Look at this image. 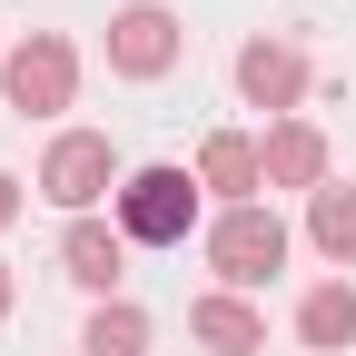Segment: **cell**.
I'll list each match as a JSON object with an SVG mask.
<instances>
[{"label":"cell","mask_w":356,"mask_h":356,"mask_svg":"<svg viewBox=\"0 0 356 356\" xmlns=\"http://www.w3.org/2000/svg\"><path fill=\"white\" fill-rule=\"evenodd\" d=\"M188 228H198V178H188V168H129V188H119V238L178 248Z\"/></svg>","instance_id":"6da1fadb"},{"label":"cell","mask_w":356,"mask_h":356,"mask_svg":"<svg viewBox=\"0 0 356 356\" xmlns=\"http://www.w3.org/2000/svg\"><path fill=\"white\" fill-rule=\"evenodd\" d=\"M208 267L228 277V297H238V287H267V277L287 267V228H277L267 208H228V218L208 228Z\"/></svg>","instance_id":"7a4b0ae2"},{"label":"cell","mask_w":356,"mask_h":356,"mask_svg":"<svg viewBox=\"0 0 356 356\" xmlns=\"http://www.w3.org/2000/svg\"><path fill=\"white\" fill-rule=\"evenodd\" d=\"M0 89H10L20 119H50V109H70V89H79V50H70V40H50V30H30L20 50L0 60Z\"/></svg>","instance_id":"3957f363"},{"label":"cell","mask_w":356,"mask_h":356,"mask_svg":"<svg viewBox=\"0 0 356 356\" xmlns=\"http://www.w3.org/2000/svg\"><path fill=\"white\" fill-rule=\"evenodd\" d=\"M178 50H188V30H178V10H159V0H129L109 20V70H129V79H159Z\"/></svg>","instance_id":"277c9868"},{"label":"cell","mask_w":356,"mask_h":356,"mask_svg":"<svg viewBox=\"0 0 356 356\" xmlns=\"http://www.w3.org/2000/svg\"><path fill=\"white\" fill-rule=\"evenodd\" d=\"M40 188H50V198L79 218L89 198L109 188V139H99V129H70V139H50V159H40Z\"/></svg>","instance_id":"5b68a950"},{"label":"cell","mask_w":356,"mask_h":356,"mask_svg":"<svg viewBox=\"0 0 356 356\" xmlns=\"http://www.w3.org/2000/svg\"><path fill=\"white\" fill-rule=\"evenodd\" d=\"M238 99L248 109H297L307 99V60L287 50V40H248L238 50Z\"/></svg>","instance_id":"8992f818"},{"label":"cell","mask_w":356,"mask_h":356,"mask_svg":"<svg viewBox=\"0 0 356 356\" xmlns=\"http://www.w3.org/2000/svg\"><path fill=\"white\" fill-rule=\"evenodd\" d=\"M198 188H218L228 208H257V188H267V149L238 139V129H218V139L198 149Z\"/></svg>","instance_id":"52a82bcc"},{"label":"cell","mask_w":356,"mask_h":356,"mask_svg":"<svg viewBox=\"0 0 356 356\" xmlns=\"http://www.w3.org/2000/svg\"><path fill=\"white\" fill-rule=\"evenodd\" d=\"M198 346H218V356H257L267 346V327H257V307L248 297H228V287H218V297H198Z\"/></svg>","instance_id":"ba28073f"},{"label":"cell","mask_w":356,"mask_h":356,"mask_svg":"<svg viewBox=\"0 0 356 356\" xmlns=\"http://www.w3.org/2000/svg\"><path fill=\"white\" fill-rule=\"evenodd\" d=\"M267 178H277V188H327V139H317L307 119L267 129Z\"/></svg>","instance_id":"9c48e42d"},{"label":"cell","mask_w":356,"mask_h":356,"mask_svg":"<svg viewBox=\"0 0 356 356\" xmlns=\"http://www.w3.org/2000/svg\"><path fill=\"white\" fill-rule=\"evenodd\" d=\"M119 248H129L119 228H99V218H70V238H60V267H70L79 287H109V277H119Z\"/></svg>","instance_id":"30bf717a"},{"label":"cell","mask_w":356,"mask_h":356,"mask_svg":"<svg viewBox=\"0 0 356 356\" xmlns=\"http://www.w3.org/2000/svg\"><path fill=\"white\" fill-rule=\"evenodd\" d=\"M297 337H307V346H356V287H346V277L317 287V297L297 307Z\"/></svg>","instance_id":"8fae6325"},{"label":"cell","mask_w":356,"mask_h":356,"mask_svg":"<svg viewBox=\"0 0 356 356\" xmlns=\"http://www.w3.org/2000/svg\"><path fill=\"white\" fill-rule=\"evenodd\" d=\"M307 238H317L337 267L356 257V188H317V208H307Z\"/></svg>","instance_id":"7c38bea8"},{"label":"cell","mask_w":356,"mask_h":356,"mask_svg":"<svg viewBox=\"0 0 356 356\" xmlns=\"http://www.w3.org/2000/svg\"><path fill=\"white\" fill-rule=\"evenodd\" d=\"M79 346L89 356H139L149 346V317H139V307H99V317L79 327Z\"/></svg>","instance_id":"4fadbf2b"},{"label":"cell","mask_w":356,"mask_h":356,"mask_svg":"<svg viewBox=\"0 0 356 356\" xmlns=\"http://www.w3.org/2000/svg\"><path fill=\"white\" fill-rule=\"evenodd\" d=\"M10 218H20V178H0V228H10Z\"/></svg>","instance_id":"5bb4252c"},{"label":"cell","mask_w":356,"mask_h":356,"mask_svg":"<svg viewBox=\"0 0 356 356\" xmlns=\"http://www.w3.org/2000/svg\"><path fill=\"white\" fill-rule=\"evenodd\" d=\"M0 317H10V267H0Z\"/></svg>","instance_id":"9a60e30c"},{"label":"cell","mask_w":356,"mask_h":356,"mask_svg":"<svg viewBox=\"0 0 356 356\" xmlns=\"http://www.w3.org/2000/svg\"><path fill=\"white\" fill-rule=\"evenodd\" d=\"M0 60H10V50H0Z\"/></svg>","instance_id":"2e32d148"}]
</instances>
